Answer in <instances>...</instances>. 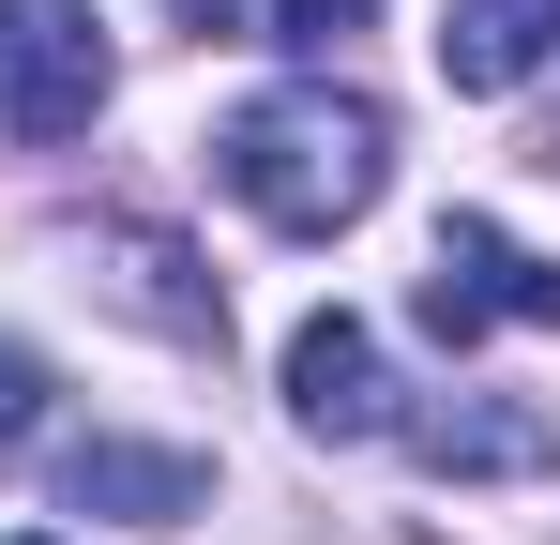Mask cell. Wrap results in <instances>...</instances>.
Wrapping results in <instances>:
<instances>
[{
	"instance_id": "cell-9",
	"label": "cell",
	"mask_w": 560,
	"mask_h": 545,
	"mask_svg": "<svg viewBox=\"0 0 560 545\" xmlns=\"http://www.w3.org/2000/svg\"><path fill=\"white\" fill-rule=\"evenodd\" d=\"M31 425H46V363L0 334V440H31Z\"/></svg>"
},
{
	"instance_id": "cell-10",
	"label": "cell",
	"mask_w": 560,
	"mask_h": 545,
	"mask_svg": "<svg viewBox=\"0 0 560 545\" xmlns=\"http://www.w3.org/2000/svg\"><path fill=\"white\" fill-rule=\"evenodd\" d=\"M0 545H46V531H0Z\"/></svg>"
},
{
	"instance_id": "cell-1",
	"label": "cell",
	"mask_w": 560,
	"mask_h": 545,
	"mask_svg": "<svg viewBox=\"0 0 560 545\" xmlns=\"http://www.w3.org/2000/svg\"><path fill=\"white\" fill-rule=\"evenodd\" d=\"M212 167H228V197L258 212V228H288V243H334V228H364L378 182H394V121H378L364 91L303 77V91H258L228 137H212Z\"/></svg>"
},
{
	"instance_id": "cell-4",
	"label": "cell",
	"mask_w": 560,
	"mask_h": 545,
	"mask_svg": "<svg viewBox=\"0 0 560 545\" xmlns=\"http://www.w3.org/2000/svg\"><path fill=\"white\" fill-rule=\"evenodd\" d=\"M288 425H303V440H378V425H394L378 334L349 318V303H318V318L288 334Z\"/></svg>"
},
{
	"instance_id": "cell-5",
	"label": "cell",
	"mask_w": 560,
	"mask_h": 545,
	"mask_svg": "<svg viewBox=\"0 0 560 545\" xmlns=\"http://www.w3.org/2000/svg\"><path fill=\"white\" fill-rule=\"evenodd\" d=\"M394 440L424 454L440 485H530V469H560V425H546V409H515V394H455V409H394Z\"/></svg>"
},
{
	"instance_id": "cell-7",
	"label": "cell",
	"mask_w": 560,
	"mask_h": 545,
	"mask_svg": "<svg viewBox=\"0 0 560 545\" xmlns=\"http://www.w3.org/2000/svg\"><path fill=\"white\" fill-rule=\"evenodd\" d=\"M560 61V0H440V77L455 91H530Z\"/></svg>"
},
{
	"instance_id": "cell-6",
	"label": "cell",
	"mask_w": 560,
	"mask_h": 545,
	"mask_svg": "<svg viewBox=\"0 0 560 545\" xmlns=\"http://www.w3.org/2000/svg\"><path fill=\"white\" fill-rule=\"evenodd\" d=\"M61 500H77V515H137V531H167V515L212 500V469H197V454H152V440H77V454H61Z\"/></svg>"
},
{
	"instance_id": "cell-8",
	"label": "cell",
	"mask_w": 560,
	"mask_h": 545,
	"mask_svg": "<svg viewBox=\"0 0 560 545\" xmlns=\"http://www.w3.org/2000/svg\"><path fill=\"white\" fill-rule=\"evenodd\" d=\"M364 31V0H273V46H303V61H334Z\"/></svg>"
},
{
	"instance_id": "cell-3",
	"label": "cell",
	"mask_w": 560,
	"mask_h": 545,
	"mask_svg": "<svg viewBox=\"0 0 560 545\" xmlns=\"http://www.w3.org/2000/svg\"><path fill=\"white\" fill-rule=\"evenodd\" d=\"M106 15L92 0H0V137H92V106H106Z\"/></svg>"
},
{
	"instance_id": "cell-2",
	"label": "cell",
	"mask_w": 560,
	"mask_h": 545,
	"mask_svg": "<svg viewBox=\"0 0 560 545\" xmlns=\"http://www.w3.org/2000/svg\"><path fill=\"white\" fill-rule=\"evenodd\" d=\"M409 318H424L440 349H485L500 318L560 334V258H530V243L485 228V212H440V243H424V272H409Z\"/></svg>"
}]
</instances>
